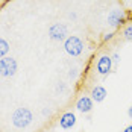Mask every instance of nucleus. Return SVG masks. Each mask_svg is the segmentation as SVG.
Listing matches in <instances>:
<instances>
[{
  "instance_id": "nucleus-12",
  "label": "nucleus",
  "mask_w": 132,
  "mask_h": 132,
  "mask_svg": "<svg viewBox=\"0 0 132 132\" xmlns=\"http://www.w3.org/2000/svg\"><path fill=\"white\" fill-rule=\"evenodd\" d=\"M119 61H120V55H119V53H114V56H112V62H116V64H117Z\"/></svg>"
},
{
  "instance_id": "nucleus-11",
  "label": "nucleus",
  "mask_w": 132,
  "mask_h": 132,
  "mask_svg": "<svg viewBox=\"0 0 132 132\" xmlns=\"http://www.w3.org/2000/svg\"><path fill=\"white\" fill-rule=\"evenodd\" d=\"M123 38L126 41H132V24L126 26L123 29Z\"/></svg>"
},
{
  "instance_id": "nucleus-2",
  "label": "nucleus",
  "mask_w": 132,
  "mask_h": 132,
  "mask_svg": "<svg viewBox=\"0 0 132 132\" xmlns=\"http://www.w3.org/2000/svg\"><path fill=\"white\" fill-rule=\"evenodd\" d=\"M64 49L70 56H79L80 53L84 52V43L79 37L71 35L64 41Z\"/></svg>"
},
{
  "instance_id": "nucleus-15",
  "label": "nucleus",
  "mask_w": 132,
  "mask_h": 132,
  "mask_svg": "<svg viewBox=\"0 0 132 132\" xmlns=\"http://www.w3.org/2000/svg\"><path fill=\"white\" fill-rule=\"evenodd\" d=\"M128 116H129V119H132V106H129V109H128Z\"/></svg>"
},
{
  "instance_id": "nucleus-4",
  "label": "nucleus",
  "mask_w": 132,
  "mask_h": 132,
  "mask_svg": "<svg viewBox=\"0 0 132 132\" xmlns=\"http://www.w3.org/2000/svg\"><path fill=\"white\" fill-rule=\"evenodd\" d=\"M67 26L62 24V23H53L52 26L49 27V37L52 38L53 41H65L68 37H67Z\"/></svg>"
},
{
  "instance_id": "nucleus-1",
  "label": "nucleus",
  "mask_w": 132,
  "mask_h": 132,
  "mask_svg": "<svg viewBox=\"0 0 132 132\" xmlns=\"http://www.w3.org/2000/svg\"><path fill=\"white\" fill-rule=\"evenodd\" d=\"M32 119H34V116H32L30 109H27V108H17L11 116V121L17 129L27 128L32 123Z\"/></svg>"
},
{
  "instance_id": "nucleus-16",
  "label": "nucleus",
  "mask_w": 132,
  "mask_h": 132,
  "mask_svg": "<svg viewBox=\"0 0 132 132\" xmlns=\"http://www.w3.org/2000/svg\"><path fill=\"white\" fill-rule=\"evenodd\" d=\"M0 96H2V94H0Z\"/></svg>"
},
{
  "instance_id": "nucleus-7",
  "label": "nucleus",
  "mask_w": 132,
  "mask_h": 132,
  "mask_svg": "<svg viewBox=\"0 0 132 132\" xmlns=\"http://www.w3.org/2000/svg\"><path fill=\"white\" fill-rule=\"evenodd\" d=\"M93 103H94V100L90 96H80L79 99H78V102H76V109L79 112L87 114V112H90L93 109Z\"/></svg>"
},
{
  "instance_id": "nucleus-10",
  "label": "nucleus",
  "mask_w": 132,
  "mask_h": 132,
  "mask_svg": "<svg viewBox=\"0 0 132 132\" xmlns=\"http://www.w3.org/2000/svg\"><path fill=\"white\" fill-rule=\"evenodd\" d=\"M8 52H9V43L3 38H0V59L5 58L8 55Z\"/></svg>"
},
{
  "instance_id": "nucleus-9",
  "label": "nucleus",
  "mask_w": 132,
  "mask_h": 132,
  "mask_svg": "<svg viewBox=\"0 0 132 132\" xmlns=\"http://www.w3.org/2000/svg\"><path fill=\"white\" fill-rule=\"evenodd\" d=\"M90 96H91V99L94 100V102L99 103V102H103V100H105L106 96H108V93H106V90L103 88V87L99 85V87H94V88H93Z\"/></svg>"
},
{
  "instance_id": "nucleus-3",
  "label": "nucleus",
  "mask_w": 132,
  "mask_h": 132,
  "mask_svg": "<svg viewBox=\"0 0 132 132\" xmlns=\"http://www.w3.org/2000/svg\"><path fill=\"white\" fill-rule=\"evenodd\" d=\"M17 61L11 56H5L0 59V76L3 78H12L17 73Z\"/></svg>"
},
{
  "instance_id": "nucleus-14",
  "label": "nucleus",
  "mask_w": 132,
  "mask_h": 132,
  "mask_svg": "<svg viewBox=\"0 0 132 132\" xmlns=\"http://www.w3.org/2000/svg\"><path fill=\"white\" fill-rule=\"evenodd\" d=\"M123 132H132V125H129V126H126V128L123 129Z\"/></svg>"
},
{
  "instance_id": "nucleus-6",
  "label": "nucleus",
  "mask_w": 132,
  "mask_h": 132,
  "mask_svg": "<svg viewBox=\"0 0 132 132\" xmlns=\"http://www.w3.org/2000/svg\"><path fill=\"white\" fill-rule=\"evenodd\" d=\"M111 68H112V58L108 56V55H102L99 59H97V64H96V70L99 75L105 76L111 73Z\"/></svg>"
},
{
  "instance_id": "nucleus-8",
  "label": "nucleus",
  "mask_w": 132,
  "mask_h": 132,
  "mask_svg": "<svg viewBox=\"0 0 132 132\" xmlns=\"http://www.w3.org/2000/svg\"><path fill=\"white\" fill-rule=\"evenodd\" d=\"M75 125H76V116L73 112H65L59 119V126L62 129H71Z\"/></svg>"
},
{
  "instance_id": "nucleus-13",
  "label": "nucleus",
  "mask_w": 132,
  "mask_h": 132,
  "mask_svg": "<svg viewBox=\"0 0 132 132\" xmlns=\"http://www.w3.org/2000/svg\"><path fill=\"white\" fill-rule=\"evenodd\" d=\"M114 37V34H106L105 37H103V41H108V40H111Z\"/></svg>"
},
{
  "instance_id": "nucleus-5",
  "label": "nucleus",
  "mask_w": 132,
  "mask_h": 132,
  "mask_svg": "<svg viewBox=\"0 0 132 132\" xmlns=\"http://www.w3.org/2000/svg\"><path fill=\"white\" fill-rule=\"evenodd\" d=\"M125 20H126V17H125V11H121L119 8H116V9H112L111 12L108 14V24L111 27H114V29H117L120 27L123 23H125Z\"/></svg>"
}]
</instances>
